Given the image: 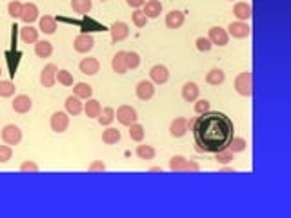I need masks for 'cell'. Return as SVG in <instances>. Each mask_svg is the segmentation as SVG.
Wrapping results in <instances>:
<instances>
[{
    "label": "cell",
    "mask_w": 291,
    "mask_h": 218,
    "mask_svg": "<svg viewBox=\"0 0 291 218\" xmlns=\"http://www.w3.org/2000/svg\"><path fill=\"white\" fill-rule=\"evenodd\" d=\"M188 126L195 134L196 149L204 153H218L226 149L233 138L235 126L224 113L207 111L196 118L188 120Z\"/></svg>",
    "instance_id": "6da1fadb"
},
{
    "label": "cell",
    "mask_w": 291,
    "mask_h": 218,
    "mask_svg": "<svg viewBox=\"0 0 291 218\" xmlns=\"http://www.w3.org/2000/svg\"><path fill=\"white\" fill-rule=\"evenodd\" d=\"M169 169L171 171H198L200 166L196 162H193V160H188L182 155H175L169 160Z\"/></svg>",
    "instance_id": "7a4b0ae2"
},
{
    "label": "cell",
    "mask_w": 291,
    "mask_h": 218,
    "mask_svg": "<svg viewBox=\"0 0 291 218\" xmlns=\"http://www.w3.org/2000/svg\"><path fill=\"white\" fill-rule=\"evenodd\" d=\"M235 89L242 96H251V71H242L237 75L235 79Z\"/></svg>",
    "instance_id": "3957f363"
},
{
    "label": "cell",
    "mask_w": 291,
    "mask_h": 218,
    "mask_svg": "<svg viewBox=\"0 0 291 218\" xmlns=\"http://www.w3.org/2000/svg\"><path fill=\"white\" fill-rule=\"evenodd\" d=\"M2 140H4V144H7V145L20 144V140H22V131H20V128L15 126V124H7V126H4V129H2Z\"/></svg>",
    "instance_id": "277c9868"
},
{
    "label": "cell",
    "mask_w": 291,
    "mask_h": 218,
    "mask_svg": "<svg viewBox=\"0 0 291 218\" xmlns=\"http://www.w3.org/2000/svg\"><path fill=\"white\" fill-rule=\"evenodd\" d=\"M49 126L55 133H64L69 126V115L66 111H55L49 118Z\"/></svg>",
    "instance_id": "5b68a950"
},
{
    "label": "cell",
    "mask_w": 291,
    "mask_h": 218,
    "mask_svg": "<svg viewBox=\"0 0 291 218\" xmlns=\"http://www.w3.org/2000/svg\"><path fill=\"white\" fill-rule=\"evenodd\" d=\"M207 39H209V42H211L213 45L224 47V45H228V42H230V35H228V31H226L224 28L213 26V28L209 29V33H207Z\"/></svg>",
    "instance_id": "8992f818"
},
{
    "label": "cell",
    "mask_w": 291,
    "mask_h": 218,
    "mask_svg": "<svg viewBox=\"0 0 291 218\" xmlns=\"http://www.w3.org/2000/svg\"><path fill=\"white\" fill-rule=\"evenodd\" d=\"M115 118H117L118 122L122 124V126H131V124L137 122V111H135V107L131 106H120L115 111Z\"/></svg>",
    "instance_id": "52a82bcc"
},
{
    "label": "cell",
    "mask_w": 291,
    "mask_h": 218,
    "mask_svg": "<svg viewBox=\"0 0 291 218\" xmlns=\"http://www.w3.org/2000/svg\"><path fill=\"white\" fill-rule=\"evenodd\" d=\"M73 47L77 53H90L95 47V39L88 33H80L77 39L73 40Z\"/></svg>",
    "instance_id": "ba28073f"
},
{
    "label": "cell",
    "mask_w": 291,
    "mask_h": 218,
    "mask_svg": "<svg viewBox=\"0 0 291 218\" xmlns=\"http://www.w3.org/2000/svg\"><path fill=\"white\" fill-rule=\"evenodd\" d=\"M251 33V28L249 24L242 22V20H237V22H231L228 26V35H231L233 39H246Z\"/></svg>",
    "instance_id": "9c48e42d"
},
{
    "label": "cell",
    "mask_w": 291,
    "mask_h": 218,
    "mask_svg": "<svg viewBox=\"0 0 291 218\" xmlns=\"http://www.w3.org/2000/svg\"><path fill=\"white\" fill-rule=\"evenodd\" d=\"M56 71H58V67L55 64L44 66V69L40 73V84L44 86V87H53L56 82Z\"/></svg>",
    "instance_id": "30bf717a"
},
{
    "label": "cell",
    "mask_w": 291,
    "mask_h": 218,
    "mask_svg": "<svg viewBox=\"0 0 291 218\" xmlns=\"http://www.w3.org/2000/svg\"><path fill=\"white\" fill-rule=\"evenodd\" d=\"M137 96H139L140 100H151L153 96H155V84H153L151 80H140L139 84H137Z\"/></svg>",
    "instance_id": "8fae6325"
},
{
    "label": "cell",
    "mask_w": 291,
    "mask_h": 218,
    "mask_svg": "<svg viewBox=\"0 0 291 218\" xmlns=\"http://www.w3.org/2000/svg\"><path fill=\"white\" fill-rule=\"evenodd\" d=\"M149 77H151L153 84H166L169 80V69L162 64H157L149 69Z\"/></svg>",
    "instance_id": "7c38bea8"
},
{
    "label": "cell",
    "mask_w": 291,
    "mask_h": 218,
    "mask_svg": "<svg viewBox=\"0 0 291 218\" xmlns=\"http://www.w3.org/2000/svg\"><path fill=\"white\" fill-rule=\"evenodd\" d=\"M109 33H111L113 42H122V40H126L129 37V26L126 22H115L111 24Z\"/></svg>",
    "instance_id": "4fadbf2b"
},
{
    "label": "cell",
    "mask_w": 291,
    "mask_h": 218,
    "mask_svg": "<svg viewBox=\"0 0 291 218\" xmlns=\"http://www.w3.org/2000/svg\"><path fill=\"white\" fill-rule=\"evenodd\" d=\"M39 7L33 2H26L22 4V13H20V20L26 24H33L37 18H39Z\"/></svg>",
    "instance_id": "5bb4252c"
},
{
    "label": "cell",
    "mask_w": 291,
    "mask_h": 218,
    "mask_svg": "<svg viewBox=\"0 0 291 218\" xmlns=\"http://www.w3.org/2000/svg\"><path fill=\"white\" fill-rule=\"evenodd\" d=\"M11 106H13V111H15V113H20V115H24V113L31 111V107H33V100H31L28 95H17Z\"/></svg>",
    "instance_id": "9a60e30c"
},
{
    "label": "cell",
    "mask_w": 291,
    "mask_h": 218,
    "mask_svg": "<svg viewBox=\"0 0 291 218\" xmlns=\"http://www.w3.org/2000/svg\"><path fill=\"white\" fill-rule=\"evenodd\" d=\"M188 129H190V126H188V118L179 117L171 122V126H169V133H171V136H175V138H180V136H184V134L188 133Z\"/></svg>",
    "instance_id": "2e32d148"
},
{
    "label": "cell",
    "mask_w": 291,
    "mask_h": 218,
    "mask_svg": "<svg viewBox=\"0 0 291 218\" xmlns=\"http://www.w3.org/2000/svg\"><path fill=\"white\" fill-rule=\"evenodd\" d=\"M184 20H186V15L180 9H171V11L166 15V26L169 29H179L184 26Z\"/></svg>",
    "instance_id": "e0dca14e"
},
{
    "label": "cell",
    "mask_w": 291,
    "mask_h": 218,
    "mask_svg": "<svg viewBox=\"0 0 291 218\" xmlns=\"http://www.w3.org/2000/svg\"><path fill=\"white\" fill-rule=\"evenodd\" d=\"M79 67L84 75H97L98 69H100V62L97 60L95 56H88V58H82V60H80Z\"/></svg>",
    "instance_id": "ac0fdd59"
},
{
    "label": "cell",
    "mask_w": 291,
    "mask_h": 218,
    "mask_svg": "<svg viewBox=\"0 0 291 218\" xmlns=\"http://www.w3.org/2000/svg\"><path fill=\"white\" fill-rule=\"evenodd\" d=\"M64 104H66V113H67V115H73V117H77V115H80V113L84 111V104L80 102L79 96H75V95L67 96Z\"/></svg>",
    "instance_id": "d6986e66"
},
{
    "label": "cell",
    "mask_w": 291,
    "mask_h": 218,
    "mask_svg": "<svg viewBox=\"0 0 291 218\" xmlns=\"http://www.w3.org/2000/svg\"><path fill=\"white\" fill-rule=\"evenodd\" d=\"M200 95V87L195 84V82H186L182 86V98L186 102H195Z\"/></svg>",
    "instance_id": "ffe728a7"
},
{
    "label": "cell",
    "mask_w": 291,
    "mask_h": 218,
    "mask_svg": "<svg viewBox=\"0 0 291 218\" xmlns=\"http://www.w3.org/2000/svg\"><path fill=\"white\" fill-rule=\"evenodd\" d=\"M20 39L24 44H35L39 40V29L33 28L31 24H26L24 28H20Z\"/></svg>",
    "instance_id": "44dd1931"
},
{
    "label": "cell",
    "mask_w": 291,
    "mask_h": 218,
    "mask_svg": "<svg viewBox=\"0 0 291 218\" xmlns=\"http://www.w3.org/2000/svg\"><path fill=\"white\" fill-rule=\"evenodd\" d=\"M142 11L147 18H157L162 13V4H160V0H147Z\"/></svg>",
    "instance_id": "7402d4cb"
},
{
    "label": "cell",
    "mask_w": 291,
    "mask_h": 218,
    "mask_svg": "<svg viewBox=\"0 0 291 218\" xmlns=\"http://www.w3.org/2000/svg\"><path fill=\"white\" fill-rule=\"evenodd\" d=\"M111 67L113 71L118 73V75H124L128 71V66H126V51H117L115 56L111 58Z\"/></svg>",
    "instance_id": "603a6c76"
},
{
    "label": "cell",
    "mask_w": 291,
    "mask_h": 218,
    "mask_svg": "<svg viewBox=\"0 0 291 218\" xmlns=\"http://www.w3.org/2000/svg\"><path fill=\"white\" fill-rule=\"evenodd\" d=\"M35 55L39 58H48L53 55V44L48 40H37L35 42Z\"/></svg>",
    "instance_id": "cb8c5ba5"
},
{
    "label": "cell",
    "mask_w": 291,
    "mask_h": 218,
    "mask_svg": "<svg viewBox=\"0 0 291 218\" xmlns=\"http://www.w3.org/2000/svg\"><path fill=\"white\" fill-rule=\"evenodd\" d=\"M233 13H235V17L242 22H246L251 18V6L247 4V2H237L235 7H233Z\"/></svg>",
    "instance_id": "d4e9b609"
},
{
    "label": "cell",
    "mask_w": 291,
    "mask_h": 218,
    "mask_svg": "<svg viewBox=\"0 0 291 218\" xmlns=\"http://www.w3.org/2000/svg\"><path fill=\"white\" fill-rule=\"evenodd\" d=\"M100 111H102L100 102L95 100V98H88V102L84 104V113H86V117H88V118H98Z\"/></svg>",
    "instance_id": "484cf974"
},
{
    "label": "cell",
    "mask_w": 291,
    "mask_h": 218,
    "mask_svg": "<svg viewBox=\"0 0 291 218\" xmlns=\"http://www.w3.org/2000/svg\"><path fill=\"white\" fill-rule=\"evenodd\" d=\"M224 80H226V73L222 69H218V67L209 69V73L206 75V82L209 86H220Z\"/></svg>",
    "instance_id": "4316f807"
},
{
    "label": "cell",
    "mask_w": 291,
    "mask_h": 218,
    "mask_svg": "<svg viewBox=\"0 0 291 218\" xmlns=\"http://www.w3.org/2000/svg\"><path fill=\"white\" fill-rule=\"evenodd\" d=\"M39 31L46 35H53L56 31V20L49 15H44V17L40 18V24H39Z\"/></svg>",
    "instance_id": "83f0119b"
},
{
    "label": "cell",
    "mask_w": 291,
    "mask_h": 218,
    "mask_svg": "<svg viewBox=\"0 0 291 218\" xmlns=\"http://www.w3.org/2000/svg\"><path fill=\"white\" fill-rule=\"evenodd\" d=\"M73 91H75V96H79L80 100H88V98L93 96V87H91L90 84H86V82H79V84H75Z\"/></svg>",
    "instance_id": "f1b7e54d"
},
{
    "label": "cell",
    "mask_w": 291,
    "mask_h": 218,
    "mask_svg": "<svg viewBox=\"0 0 291 218\" xmlns=\"http://www.w3.org/2000/svg\"><path fill=\"white\" fill-rule=\"evenodd\" d=\"M93 7V2L91 0H71V9L79 15H88Z\"/></svg>",
    "instance_id": "f546056e"
},
{
    "label": "cell",
    "mask_w": 291,
    "mask_h": 218,
    "mask_svg": "<svg viewBox=\"0 0 291 218\" xmlns=\"http://www.w3.org/2000/svg\"><path fill=\"white\" fill-rule=\"evenodd\" d=\"M120 131H118L117 128H107L104 133H102V142L107 145H113V144H117L118 140H120Z\"/></svg>",
    "instance_id": "4dcf8cb0"
},
{
    "label": "cell",
    "mask_w": 291,
    "mask_h": 218,
    "mask_svg": "<svg viewBox=\"0 0 291 218\" xmlns=\"http://www.w3.org/2000/svg\"><path fill=\"white\" fill-rule=\"evenodd\" d=\"M155 155H157V151H155L153 145H147V144L137 145V157L142 158V160H153Z\"/></svg>",
    "instance_id": "1f68e13d"
},
{
    "label": "cell",
    "mask_w": 291,
    "mask_h": 218,
    "mask_svg": "<svg viewBox=\"0 0 291 218\" xmlns=\"http://www.w3.org/2000/svg\"><path fill=\"white\" fill-rule=\"evenodd\" d=\"M144 134H146V131H144V126L142 124H131L129 126V138L131 140H135V142H142L144 140Z\"/></svg>",
    "instance_id": "d6a6232c"
},
{
    "label": "cell",
    "mask_w": 291,
    "mask_h": 218,
    "mask_svg": "<svg viewBox=\"0 0 291 218\" xmlns=\"http://www.w3.org/2000/svg\"><path fill=\"white\" fill-rule=\"evenodd\" d=\"M113 120H115V109L113 107H104L98 115V122L100 126H111Z\"/></svg>",
    "instance_id": "836d02e7"
},
{
    "label": "cell",
    "mask_w": 291,
    "mask_h": 218,
    "mask_svg": "<svg viewBox=\"0 0 291 218\" xmlns=\"http://www.w3.org/2000/svg\"><path fill=\"white\" fill-rule=\"evenodd\" d=\"M15 91H17V87H15L13 82H9V80H0V96H2V98L13 96L15 95Z\"/></svg>",
    "instance_id": "e575fe53"
},
{
    "label": "cell",
    "mask_w": 291,
    "mask_h": 218,
    "mask_svg": "<svg viewBox=\"0 0 291 218\" xmlns=\"http://www.w3.org/2000/svg\"><path fill=\"white\" fill-rule=\"evenodd\" d=\"M247 142L244 138H241V136H233V138L230 140V144H228V149L233 153H242L244 149H246Z\"/></svg>",
    "instance_id": "d590c367"
},
{
    "label": "cell",
    "mask_w": 291,
    "mask_h": 218,
    "mask_svg": "<svg viewBox=\"0 0 291 218\" xmlns=\"http://www.w3.org/2000/svg\"><path fill=\"white\" fill-rule=\"evenodd\" d=\"M56 80H58V84L66 86V87H69V86H73V75L67 69H58L56 71Z\"/></svg>",
    "instance_id": "8d00e7d4"
},
{
    "label": "cell",
    "mask_w": 291,
    "mask_h": 218,
    "mask_svg": "<svg viewBox=\"0 0 291 218\" xmlns=\"http://www.w3.org/2000/svg\"><path fill=\"white\" fill-rule=\"evenodd\" d=\"M126 66L128 69H137L140 66V55L137 51H126Z\"/></svg>",
    "instance_id": "74e56055"
},
{
    "label": "cell",
    "mask_w": 291,
    "mask_h": 218,
    "mask_svg": "<svg viewBox=\"0 0 291 218\" xmlns=\"http://www.w3.org/2000/svg\"><path fill=\"white\" fill-rule=\"evenodd\" d=\"M131 20L137 28H144L146 24H147V17L144 15V11H140V9H135L133 15H131Z\"/></svg>",
    "instance_id": "f35d334b"
},
{
    "label": "cell",
    "mask_w": 291,
    "mask_h": 218,
    "mask_svg": "<svg viewBox=\"0 0 291 218\" xmlns=\"http://www.w3.org/2000/svg\"><path fill=\"white\" fill-rule=\"evenodd\" d=\"M7 13H9V17L13 18H20V13H22V4L18 2V0H13L7 4Z\"/></svg>",
    "instance_id": "ab89813d"
},
{
    "label": "cell",
    "mask_w": 291,
    "mask_h": 218,
    "mask_svg": "<svg viewBox=\"0 0 291 218\" xmlns=\"http://www.w3.org/2000/svg\"><path fill=\"white\" fill-rule=\"evenodd\" d=\"M193 109H195L196 115H204V113H207L209 109H211V104H209V100H206V98H200V100L196 98L195 107H193Z\"/></svg>",
    "instance_id": "60d3db41"
},
{
    "label": "cell",
    "mask_w": 291,
    "mask_h": 218,
    "mask_svg": "<svg viewBox=\"0 0 291 218\" xmlns=\"http://www.w3.org/2000/svg\"><path fill=\"white\" fill-rule=\"evenodd\" d=\"M11 157H13V149H11V145H7V144L0 145V164H6V162H9V160H11Z\"/></svg>",
    "instance_id": "b9f144b4"
},
{
    "label": "cell",
    "mask_w": 291,
    "mask_h": 218,
    "mask_svg": "<svg viewBox=\"0 0 291 218\" xmlns=\"http://www.w3.org/2000/svg\"><path fill=\"white\" fill-rule=\"evenodd\" d=\"M195 44H196V49L202 51V53H207V51H211V47H213V44L209 42L207 37H198Z\"/></svg>",
    "instance_id": "7bdbcfd3"
},
{
    "label": "cell",
    "mask_w": 291,
    "mask_h": 218,
    "mask_svg": "<svg viewBox=\"0 0 291 218\" xmlns=\"http://www.w3.org/2000/svg\"><path fill=\"white\" fill-rule=\"evenodd\" d=\"M215 155H217V160H218L220 164H228V162H231V160H233V155H235V153L230 151V149L226 147V149H222V151L215 153Z\"/></svg>",
    "instance_id": "ee69618b"
},
{
    "label": "cell",
    "mask_w": 291,
    "mask_h": 218,
    "mask_svg": "<svg viewBox=\"0 0 291 218\" xmlns=\"http://www.w3.org/2000/svg\"><path fill=\"white\" fill-rule=\"evenodd\" d=\"M20 171H31V173H37L39 171V166L35 162H31V160H28V162H24L22 166H20Z\"/></svg>",
    "instance_id": "f6af8a7d"
},
{
    "label": "cell",
    "mask_w": 291,
    "mask_h": 218,
    "mask_svg": "<svg viewBox=\"0 0 291 218\" xmlns=\"http://www.w3.org/2000/svg\"><path fill=\"white\" fill-rule=\"evenodd\" d=\"M88 169H90V171H104V169H106V164L100 162V160H95V162H91V166Z\"/></svg>",
    "instance_id": "bcb514c9"
},
{
    "label": "cell",
    "mask_w": 291,
    "mask_h": 218,
    "mask_svg": "<svg viewBox=\"0 0 291 218\" xmlns=\"http://www.w3.org/2000/svg\"><path fill=\"white\" fill-rule=\"evenodd\" d=\"M126 2H128V6L135 7V9H139L146 4V0H126Z\"/></svg>",
    "instance_id": "7dc6e473"
},
{
    "label": "cell",
    "mask_w": 291,
    "mask_h": 218,
    "mask_svg": "<svg viewBox=\"0 0 291 218\" xmlns=\"http://www.w3.org/2000/svg\"><path fill=\"white\" fill-rule=\"evenodd\" d=\"M220 173H235V169L233 168H222L220 169Z\"/></svg>",
    "instance_id": "c3c4849f"
},
{
    "label": "cell",
    "mask_w": 291,
    "mask_h": 218,
    "mask_svg": "<svg viewBox=\"0 0 291 218\" xmlns=\"http://www.w3.org/2000/svg\"><path fill=\"white\" fill-rule=\"evenodd\" d=\"M149 171H162V168H160V166H155V168H151Z\"/></svg>",
    "instance_id": "681fc988"
},
{
    "label": "cell",
    "mask_w": 291,
    "mask_h": 218,
    "mask_svg": "<svg viewBox=\"0 0 291 218\" xmlns=\"http://www.w3.org/2000/svg\"><path fill=\"white\" fill-rule=\"evenodd\" d=\"M100 2H107V0H100Z\"/></svg>",
    "instance_id": "f907efd6"
},
{
    "label": "cell",
    "mask_w": 291,
    "mask_h": 218,
    "mask_svg": "<svg viewBox=\"0 0 291 218\" xmlns=\"http://www.w3.org/2000/svg\"><path fill=\"white\" fill-rule=\"evenodd\" d=\"M0 75H2V69H0Z\"/></svg>",
    "instance_id": "816d5d0a"
},
{
    "label": "cell",
    "mask_w": 291,
    "mask_h": 218,
    "mask_svg": "<svg viewBox=\"0 0 291 218\" xmlns=\"http://www.w3.org/2000/svg\"><path fill=\"white\" fill-rule=\"evenodd\" d=\"M230 2H233V0H230Z\"/></svg>",
    "instance_id": "f5cc1de1"
}]
</instances>
